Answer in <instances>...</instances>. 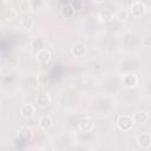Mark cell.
<instances>
[{
  "instance_id": "8",
  "label": "cell",
  "mask_w": 151,
  "mask_h": 151,
  "mask_svg": "<svg viewBox=\"0 0 151 151\" xmlns=\"http://www.w3.org/2000/svg\"><path fill=\"white\" fill-rule=\"evenodd\" d=\"M33 136V130L29 127V126H24L21 127L19 131H18V138L22 142H28L31 140Z\"/></svg>"
},
{
  "instance_id": "13",
  "label": "cell",
  "mask_w": 151,
  "mask_h": 151,
  "mask_svg": "<svg viewBox=\"0 0 151 151\" xmlns=\"http://www.w3.org/2000/svg\"><path fill=\"white\" fill-rule=\"evenodd\" d=\"M133 120H134V123L136 124H145L146 122H147V119H149V116H147V113L145 112V111H137V112H134L133 113Z\"/></svg>"
},
{
  "instance_id": "15",
  "label": "cell",
  "mask_w": 151,
  "mask_h": 151,
  "mask_svg": "<svg viewBox=\"0 0 151 151\" xmlns=\"http://www.w3.org/2000/svg\"><path fill=\"white\" fill-rule=\"evenodd\" d=\"M17 15H18V12H17V9H15L14 7H12V6L7 7V8L4 11V18H5L6 20H8V21H12L13 19H15Z\"/></svg>"
},
{
  "instance_id": "17",
  "label": "cell",
  "mask_w": 151,
  "mask_h": 151,
  "mask_svg": "<svg viewBox=\"0 0 151 151\" xmlns=\"http://www.w3.org/2000/svg\"><path fill=\"white\" fill-rule=\"evenodd\" d=\"M114 18L120 22H125L127 20V18H129V12L126 9H118L114 13Z\"/></svg>"
},
{
  "instance_id": "14",
  "label": "cell",
  "mask_w": 151,
  "mask_h": 151,
  "mask_svg": "<svg viewBox=\"0 0 151 151\" xmlns=\"http://www.w3.org/2000/svg\"><path fill=\"white\" fill-rule=\"evenodd\" d=\"M74 9L72 8V6L70 5V2H65L63 6H61V8H60V14L63 15V17H65V18H71L73 14H74Z\"/></svg>"
},
{
  "instance_id": "12",
  "label": "cell",
  "mask_w": 151,
  "mask_h": 151,
  "mask_svg": "<svg viewBox=\"0 0 151 151\" xmlns=\"http://www.w3.org/2000/svg\"><path fill=\"white\" fill-rule=\"evenodd\" d=\"M34 106L32 104H24L21 107H20V114L24 117V118H29L34 114Z\"/></svg>"
},
{
  "instance_id": "11",
  "label": "cell",
  "mask_w": 151,
  "mask_h": 151,
  "mask_svg": "<svg viewBox=\"0 0 151 151\" xmlns=\"http://www.w3.org/2000/svg\"><path fill=\"white\" fill-rule=\"evenodd\" d=\"M39 126H40L42 130L47 131V130H50V129L53 126V119H52L50 116L44 114V116H41L40 119H39Z\"/></svg>"
},
{
  "instance_id": "6",
  "label": "cell",
  "mask_w": 151,
  "mask_h": 151,
  "mask_svg": "<svg viewBox=\"0 0 151 151\" xmlns=\"http://www.w3.org/2000/svg\"><path fill=\"white\" fill-rule=\"evenodd\" d=\"M93 126H94L93 120H92L90 117H84V118H81V119L79 120V123H78L79 130H81V131H84V132H90V131H92Z\"/></svg>"
},
{
  "instance_id": "19",
  "label": "cell",
  "mask_w": 151,
  "mask_h": 151,
  "mask_svg": "<svg viewBox=\"0 0 151 151\" xmlns=\"http://www.w3.org/2000/svg\"><path fill=\"white\" fill-rule=\"evenodd\" d=\"M142 44H143L144 47H146V48H151V35H146V37H144L143 40H142Z\"/></svg>"
},
{
  "instance_id": "5",
  "label": "cell",
  "mask_w": 151,
  "mask_h": 151,
  "mask_svg": "<svg viewBox=\"0 0 151 151\" xmlns=\"http://www.w3.org/2000/svg\"><path fill=\"white\" fill-rule=\"evenodd\" d=\"M136 142L140 147H144V149L150 147L151 146V134L147 132H143V133L137 136Z\"/></svg>"
},
{
  "instance_id": "4",
  "label": "cell",
  "mask_w": 151,
  "mask_h": 151,
  "mask_svg": "<svg viewBox=\"0 0 151 151\" xmlns=\"http://www.w3.org/2000/svg\"><path fill=\"white\" fill-rule=\"evenodd\" d=\"M87 50H86V45L83 44V42H76L73 44V46L71 47V54L73 57H77V58H81V57H85Z\"/></svg>"
},
{
  "instance_id": "7",
  "label": "cell",
  "mask_w": 151,
  "mask_h": 151,
  "mask_svg": "<svg viewBox=\"0 0 151 151\" xmlns=\"http://www.w3.org/2000/svg\"><path fill=\"white\" fill-rule=\"evenodd\" d=\"M123 84H124V86L130 87V88L136 87V86L138 85V77H137L136 74H133V73L125 74V76L123 77Z\"/></svg>"
},
{
  "instance_id": "2",
  "label": "cell",
  "mask_w": 151,
  "mask_h": 151,
  "mask_svg": "<svg viewBox=\"0 0 151 151\" xmlns=\"http://www.w3.org/2000/svg\"><path fill=\"white\" fill-rule=\"evenodd\" d=\"M130 13L133 17H136V18L143 17L146 13V6H145V4L142 2V1H133L130 5Z\"/></svg>"
},
{
  "instance_id": "20",
  "label": "cell",
  "mask_w": 151,
  "mask_h": 151,
  "mask_svg": "<svg viewBox=\"0 0 151 151\" xmlns=\"http://www.w3.org/2000/svg\"><path fill=\"white\" fill-rule=\"evenodd\" d=\"M70 5L72 6V8L76 11V9H79L83 5H84V2L83 1H79V0H76V1H71L70 2Z\"/></svg>"
},
{
  "instance_id": "9",
  "label": "cell",
  "mask_w": 151,
  "mask_h": 151,
  "mask_svg": "<svg viewBox=\"0 0 151 151\" xmlns=\"http://www.w3.org/2000/svg\"><path fill=\"white\" fill-rule=\"evenodd\" d=\"M50 103H51V97L47 93H40L35 97V104L41 109L47 107L50 105Z\"/></svg>"
},
{
  "instance_id": "1",
  "label": "cell",
  "mask_w": 151,
  "mask_h": 151,
  "mask_svg": "<svg viewBox=\"0 0 151 151\" xmlns=\"http://www.w3.org/2000/svg\"><path fill=\"white\" fill-rule=\"evenodd\" d=\"M134 124L133 117L130 114H122L117 118V126L120 131H130Z\"/></svg>"
},
{
  "instance_id": "3",
  "label": "cell",
  "mask_w": 151,
  "mask_h": 151,
  "mask_svg": "<svg viewBox=\"0 0 151 151\" xmlns=\"http://www.w3.org/2000/svg\"><path fill=\"white\" fill-rule=\"evenodd\" d=\"M35 59H37V61H38L39 64L45 65V64H47V63L51 61V59H52V54H51L50 50H47V48H42V50L37 51Z\"/></svg>"
},
{
  "instance_id": "16",
  "label": "cell",
  "mask_w": 151,
  "mask_h": 151,
  "mask_svg": "<svg viewBox=\"0 0 151 151\" xmlns=\"http://www.w3.org/2000/svg\"><path fill=\"white\" fill-rule=\"evenodd\" d=\"M21 26L24 28H27V29L33 28V26H34V19L31 15H24L22 19H21Z\"/></svg>"
},
{
  "instance_id": "18",
  "label": "cell",
  "mask_w": 151,
  "mask_h": 151,
  "mask_svg": "<svg viewBox=\"0 0 151 151\" xmlns=\"http://www.w3.org/2000/svg\"><path fill=\"white\" fill-rule=\"evenodd\" d=\"M31 46H32L33 48H37V50L39 51V50L45 48V41H44L41 38H34V39L32 40V42H31Z\"/></svg>"
},
{
  "instance_id": "10",
  "label": "cell",
  "mask_w": 151,
  "mask_h": 151,
  "mask_svg": "<svg viewBox=\"0 0 151 151\" xmlns=\"http://www.w3.org/2000/svg\"><path fill=\"white\" fill-rule=\"evenodd\" d=\"M114 14L112 13L111 9L109 8H104V9H100V12L98 13V18L101 22H110L112 19H113Z\"/></svg>"
}]
</instances>
